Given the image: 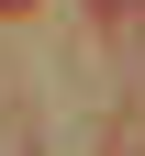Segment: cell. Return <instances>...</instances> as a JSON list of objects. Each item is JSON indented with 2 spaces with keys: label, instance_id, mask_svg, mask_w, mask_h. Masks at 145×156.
Segmentation results:
<instances>
[{
  "label": "cell",
  "instance_id": "1",
  "mask_svg": "<svg viewBox=\"0 0 145 156\" xmlns=\"http://www.w3.org/2000/svg\"><path fill=\"white\" fill-rule=\"evenodd\" d=\"M0 11H34V0H0Z\"/></svg>",
  "mask_w": 145,
  "mask_h": 156
}]
</instances>
